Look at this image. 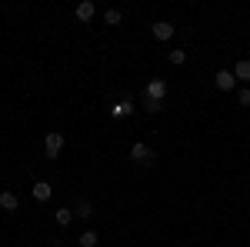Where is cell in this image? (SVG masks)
<instances>
[{"label": "cell", "instance_id": "7", "mask_svg": "<svg viewBox=\"0 0 250 247\" xmlns=\"http://www.w3.org/2000/svg\"><path fill=\"white\" fill-rule=\"evenodd\" d=\"M94 14H97V7L90 3V0L77 3V20H83V23H87V20H94Z\"/></svg>", "mask_w": 250, "mask_h": 247}, {"label": "cell", "instance_id": "14", "mask_svg": "<svg viewBox=\"0 0 250 247\" xmlns=\"http://www.w3.org/2000/svg\"><path fill=\"white\" fill-rule=\"evenodd\" d=\"M187 60V50H170V64H184Z\"/></svg>", "mask_w": 250, "mask_h": 247}, {"label": "cell", "instance_id": "16", "mask_svg": "<svg viewBox=\"0 0 250 247\" xmlns=\"http://www.w3.org/2000/svg\"><path fill=\"white\" fill-rule=\"evenodd\" d=\"M144 107H147L150 114H157V111H160V100H150V97H147V100H144Z\"/></svg>", "mask_w": 250, "mask_h": 247}, {"label": "cell", "instance_id": "6", "mask_svg": "<svg viewBox=\"0 0 250 247\" xmlns=\"http://www.w3.org/2000/svg\"><path fill=\"white\" fill-rule=\"evenodd\" d=\"M154 37L157 40H170L173 37V27L167 23V20H157V23H154Z\"/></svg>", "mask_w": 250, "mask_h": 247}, {"label": "cell", "instance_id": "11", "mask_svg": "<svg viewBox=\"0 0 250 247\" xmlns=\"http://www.w3.org/2000/svg\"><path fill=\"white\" fill-rule=\"evenodd\" d=\"M74 217H77V214H74V210H67V207H60L57 214H54V221H57L60 227H67V224H70V221H74Z\"/></svg>", "mask_w": 250, "mask_h": 247}, {"label": "cell", "instance_id": "2", "mask_svg": "<svg viewBox=\"0 0 250 247\" xmlns=\"http://www.w3.org/2000/svg\"><path fill=\"white\" fill-rule=\"evenodd\" d=\"M130 157H134L137 164H154V151H150L147 144H134V147H130Z\"/></svg>", "mask_w": 250, "mask_h": 247}, {"label": "cell", "instance_id": "10", "mask_svg": "<svg viewBox=\"0 0 250 247\" xmlns=\"http://www.w3.org/2000/svg\"><path fill=\"white\" fill-rule=\"evenodd\" d=\"M233 77H237V80H250V57H247V60H237Z\"/></svg>", "mask_w": 250, "mask_h": 247}, {"label": "cell", "instance_id": "5", "mask_svg": "<svg viewBox=\"0 0 250 247\" xmlns=\"http://www.w3.org/2000/svg\"><path fill=\"white\" fill-rule=\"evenodd\" d=\"M0 207H3V210H17L20 207V197L14 194V190H3V194H0Z\"/></svg>", "mask_w": 250, "mask_h": 247}, {"label": "cell", "instance_id": "8", "mask_svg": "<svg viewBox=\"0 0 250 247\" xmlns=\"http://www.w3.org/2000/svg\"><path fill=\"white\" fill-rule=\"evenodd\" d=\"M30 190H34V197H37V201H50V194H54V187H50L47 180H37Z\"/></svg>", "mask_w": 250, "mask_h": 247}, {"label": "cell", "instance_id": "9", "mask_svg": "<svg viewBox=\"0 0 250 247\" xmlns=\"http://www.w3.org/2000/svg\"><path fill=\"white\" fill-rule=\"evenodd\" d=\"M110 114H114L117 120H120V117H130V114H134V104H130V100H120V104L110 107Z\"/></svg>", "mask_w": 250, "mask_h": 247}, {"label": "cell", "instance_id": "15", "mask_svg": "<svg viewBox=\"0 0 250 247\" xmlns=\"http://www.w3.org/2000/svg\"><path fill=\"white\" fill-rule=\"evenodd\" d=\"M104 20H107V23H120V10H107Z\"/></svg>", "mask_w": 250, "mask_h": 247}, {"label": "cell", "instance_id": "12", "mask_svg": "<svg viewBox=\"0 0 250 247\" xmlns=\"http://www.w3.org/2000/svg\"><path fill=\"white\" fill-rule=\"evenodd\" d=\"M77 241H80V247H97V234H94V230H83Z\"/></svg>", "mask_w": 250, "mask_h": 247}, {"label": "cell", "instance_id": "13", "mask_svg": "<svg viewBox=\"0 0 250 247\" xmlns=\"http://www.w3.org/2000/svg\"><path fill=\"white\" fill-rule=\"evenodd\" d=\"M237 104H240V107H250V87L237 90Z\"/></svg>", "mask_w": 250, "mask_h": 247}, {"label": "cell", "instance_id": "3", "mask_svg": "<svg viewBox=\"0 0 250 247\" xmlns=\"http://www.w3.org/2000/svg\"><path fill=\"white\" fill-rule=\"evenodd\" d=\"M213 84H217L220 90H233V87H237V77H233V70H217Z\"/></svg>", "mask_w": 250, "mask_h": 247}, {"label": "cell", "instance_id": "1", "mask_svg": "<svg viewBox=\"0 0 250 247\" xmlns=\"http://www.w3.org/2000/svg\"><path fill=\"white\" fill-rule=\"evenodd\" d=\"M43 151H47V157H57V154L63 151V134H47V140H43Z\"/></svg>", "mask_w": 250, "mask_h": 247}, {"label": "cell", "instance_id": "4", "mask_svg": "<svg viewBox=\"0 0 250 247\" xmlns=\"http://www.w3.org/2000/svg\"><path fill=\"white\" fill-rule=\"evenodd\" d=\"M144 94L150 97V100H164V97H167V84H164V80H150Z\"/></svg>", "mask_w": 250, "mask_h": 247}]
</instances>
